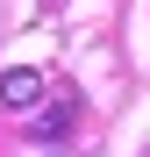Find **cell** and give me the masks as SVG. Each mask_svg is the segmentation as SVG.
I'll use <instances>...</instances> for the list:
<instances>
[{
	"instance_id": "1",
	"label": "cell",
	"mask_w": 150,
	"mask_h": 157,
	"mask_svg": "<svg viewBox=\"0 0 150 157\" xmlns=\"http://www.w3.org/2000/svg\"><path fill=\"white\" fill-rule=\"evenodd\" d=\"M43 93H50V78H43V71H29V64H21V71H0V107L29 114V107H36Z\"/></svg>"
}]
</instances>
